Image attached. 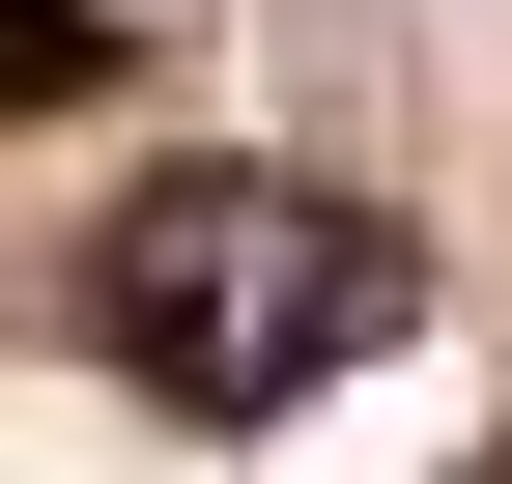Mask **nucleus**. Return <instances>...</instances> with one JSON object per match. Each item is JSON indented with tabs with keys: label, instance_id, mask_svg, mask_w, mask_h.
<instances>
[{
	"label": "nucleus",
	"instance_id": "f257e3e1",
	"mask_svg": "<svg viewBox=\"0 0 512 484\" xmlns=\"http://www.w3.org/2000/svg\"><path fill=\"white\" fill-rule=\"evenodd\" d=\"M399 314H427V228L342 200V171H256V143L143 171V200L86 228V371L171 399V428H285V399H342Z\"/></svg>",
	"mask_w": 512,
	"mask_h": 484
},
{
	"label": "nucleus",
	"instance_id": "f03ea898",
	"mask_svg": "<svg viewBox=\"0 0 512 484\" xmlns=\"http://www.w3.org/2000/svg\"><path fill=\"white\" fill-rule=\"evenodd\" d=\"M114 86V0H0V114H86Z\"/></svg>",
	"mask_w": 512,
	"mask_h": 484
},
{
	"label": "nucleus",
	"instance_id": "7ed1b4c3",
	"mask_svg": "<svg viewBox=\"0 0 512 484\" xmlns=\"http://www.w3.org/2000/svg\"><path fill=\"white\" fill-rule=\"evenodd\" d=\"M484 484H512V456H484Z\"/></svg>",
	"mask_w": 512,
	"mask_h": 484
}]
</instances>
